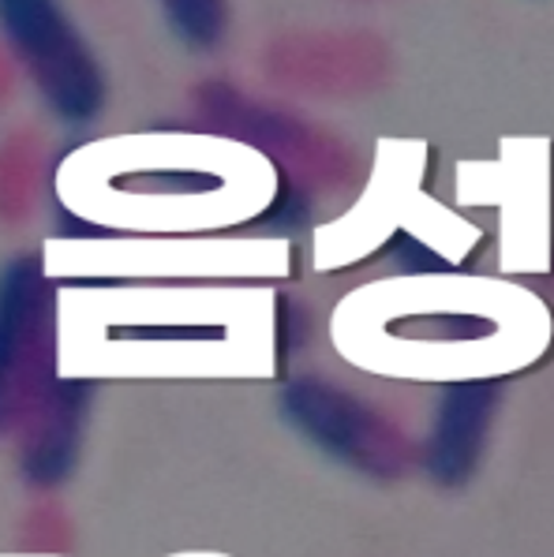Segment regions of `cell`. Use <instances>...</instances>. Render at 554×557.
<instances>
[{
	"label": "cell",
	"instance_id": "cell-1",
	"mask_svg": "<svg viewBox=\"0 0 554 557\" xmlns=\"http://www.w3.org/2000/svg\"><path fill=\"white\" fill-rule=\"evenodd\" d=\"M0 46L57 124L90 127L106 113V64L64 0H0Z\"/></svg>",
	"mask_w": 554,
	"mask_h": 557
},
{
	"label": "cell",
	"instance_id": "cell-2",
	"mask_svg": "<svg viewBox=\"0 0 554 557\" xmlns=\"http://www.w3.org/2000/svg\"><path fill=\"white\" fill-rule=\"evenodd\" d=\"M57 385V296L38 255L0 265V434L20 431Z\"/></svg>",
	"mask_w": 554,
	"mask_h": 557
},
{
	"label": "cell",
	"instance_id": "cell-3",
	"mask_svg": "<svg viewBox=\"0 0 554 557\" xmlns=\"http://www.w3.org/2000/svg\"><path fill=\"white\" fill-rule=\"evenodd\" d=\"M278 411L315 453L368 479H397L413 460V445L397 423L360 393L327 379H296L281 389Z\"/></svg>",
	"mask_w": 554,
	"mask_h": 557
},
{
	"label": "cell",
	"instance_id": "cell-4",
	"mask_svg": "<svg viewBox=\"0 0 554 557\" xmlns=\"http://www.w3.org/2000/svg\"><path fill=\"white\" fill-rule=\"evenodd\" d=\"M502 385L494 379H461L439 389L420 442V468L434 486H468L488 457Z\"/></svg>",
	"mask_w": 554,
	"mask_h": 557
},
{
	"label": "cell",
	"instance_id": "cell-5",
	"mask_svg": "<svg viewBox=\"0 0 554 557\" xmlns=\"http://www.w3.org/2000/svg\"><path fill=\"white\" fill-rule=\"evenodd\" d=\"M90 385L57 379L49 397L34 408V416L20 426L23 449L20 471L30 486H61L75 475L83 453V431L90 411Z\"/></svg>",
	"mask_w": 554,
	"mask_h": 557
},
{
	"label": "cell",
	"instance_id": "cell-6",
	"mask_svg": "<svg viewBox=\"0 0 554 557\" xmlns=\"http://www.w3.org/2000/svg\"><path fill=\"white\" fill-rule=\"evenodd\" d=\"M169 34L192 53H214L229 38L233 8L229 0H155Z\"/></svg>",
	"mask_w": 554,
	"mask_h": 557
}]
</instances>
